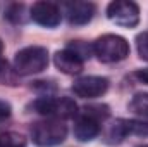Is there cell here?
I'll use <instances>...</instances> for the list:
<instances>
[{
	"label": "cell",
	"mask_w": 148,
	"mask_h": 147,
	"mask_svg": "<svg viewBox=\"0 0 148 147\" xmlns=\"http://www.w3.org/2000/svg\"><path fill=\"white\" fill-rule=\"evenodd\" d=\"M33 109L50 119H69L77 114V106L69 97H41L33 102Z\"/></svg>",
	"instance_id": "4"
},
{
	"label": "cell",
	"mask_w": 148,
	"mask_h": 147,
	"mask_svg": "<svg viewBox=\"0 0 148 147\" xmlns=\"http://www.w3.org/2000/svg\"><path fill=\"white\" fill-rule=\"evenodd\" d=\"M5 66H7V64H5V61H2V59H0V76H2L3 71H5Z\"/></svg>",
	"instance_id": "20"
},
{
	"label": "cell",
	"mask_w": 148,
	"mask_h": 147,
	"mask_svg": "<svg viewBox=\"0 0 148 147\" xmlns=\"http://www.w3.org/2000/svg\"><path fill=\"white\" fill-rule=\"evenodd\" d=\"M2 50H3V43H2V40H0V54H2Z\"/></svg>",
	"instance_id": "21"
},
{
	"label": "cell",
	"mask_w": 148,
	"mask_h": 147,
	"mask_svg": "<svg viewBox=\"0 0 148 147\" xmlns=\"http://www.w3.org/2000/svg\"><path fill=\"white\" fill-rule=\"evenodd\" d=\"M24 10V5L21 3H12L10 7H9V10H7V17L10 19V21H14V23H19V21H23V16H21V12Z\"/></svg>",
	"instance_id": "17"
},
{
	"label": "cell",
	"mask_w": 148,
	"mask_h": 147,
	"mask_svg": "<svg viewBox=\"0 0 148 147\" xmlns=\"http://www.w3.org/2000/svg\"><path fill=\"white\" fill-rule=\"evenodd\" d=\"M67 137V126L60 119H45L38 121L31 128V139L38 147L59 146Z\"/></svg>",
	"instance_id": "3"
},
{
	"label": "cell",
	"mask_w": 148,
	"mask_h": 147,
	"mask_svg": "<svg viewBox=\"0 0 148 147\" xmlns=\"http://www.w3.org/2000/svg\"><path fill=\"white\" fill-rule=\"evenodd\" d=\"M67 49H71V50H74L83 61L86 59V57H90V52L93 50V47H90V45H86V43H83V42H74V43H71Z\"/></svg>",
	"instance_id": "16"
},
{
	"label": "cell",
	"mask_w": 148,
	"mask_h": 147,
	"mask_svg": "<svg viewBox=\"0 0 148 147\" xmlns=\"http://www.w3.org/2000/svg\"><path fill=\"white\" fill-rule=\"evenodd\" d=\"M53 62H55L57 69H60L66 74H79L83 71V64H84V61L71 49L59 50L53 55Z\"/></svg>",
	"instance_id": "8"
},
{
	"label": "cell",
	"mask_w": 148,
	"mask_h": 147,
	"mask_svg": "<svg viewBox=\"0 0 148 147\" xmlns=\"http://www.w3.org/2000/svg\"><path fill=\"white\" fill-rule=\"evenodd\" d=\"M136 49H138V54L143 61H148V31L145 33H140L136 37Z\"/></svg>",
	"instance_id": "15"
},
{
	"label": "cell",
	"mask_w": 148,
	"mask_h": 147,
	"mask_svg": "<svg viewBox=\"0 0 148 147\" xmlns=\"http://www.w3.org/2000/svg\"><path fill=\"white\" fill-rule=\"evenodd\" d=\"M100 133V121L95 119L90 114H84L77 118L76 125H74V135L79 142H90L93 140L97 135Z\"/></svg>",
	"instance_id": "10"
},
{
	"label": "cell",
	"mask_w": 148,
	"mask_h": 147,
	"mask_svg": "<svg viewBox=\"0 0 148 147\" xmlns=\"http://www.w3.org/2000/svg\"><path fill=\"white\" fill-rule=\"evenodd\" d=\"M129 135V119H115L105 132L107 144H121Z\"/></svg>",
	"instance_id": "11"
},
{
	"label": "cell",
	"mask_w": 148,
	"mask_h": 147,
	"mask_svg": "<svg viewBox=\"0 0 148 147\" xmlns=\"http://www.w3.org/2000/svg\"><path fill=\"white\" fill-rule=\"evenodd\" d=\"M9 116H10V106L5 101H0V125L5 119H9Z\"/></svg>",
	"instance_id": "18"
},
{
	"label": "cell",
	"mask_w": 148,
	"mask_h": 147,
	"mask_svg": "<svg viewBox=\"0 0 148 147\" xmlns=\"http://www.w3.org/2000/svg\"><path fill=\"white\" fill-rule=\"evenodd\" d=\"M0 147H26V144L17 133H3L0 135Z\"/></svg>",
	"instance_id": "14"
},
{
	"label": "cell",
	"mask_w": 148,
	"mask_h": 147,
	"mask_svg": "<svg viewBox=\"0 0 148 147\" xmlns=\"http://www.w3.org/2000/svg\"><path fill=\"white\" fill-rule=\"evenodd\" d=\"M48 66V50L40 45L21 49L14 57V71L21 76L41 73Z\"/></svg>",
	"instance_id": "1"
},
{
	"label": "cell",
	"mask_w": 148,
	"mask_h": 147,
	"mask_svg": "<svg viewBox=\"0 0 148 147\" xmlns=\"http://www.w3.org/2000/svg\"><path fill=\"white\" fill-rule=\"evenodd\" d=\"M95 3L91 2H69L66 3V14L71 24H86L93 19Z\"/></svg>",
	"instance_id": "9"
},
{
	"label": "cell",
	"mask_w": 148,
	"mask_h": 147,
	"mask_svg": "<svg viewBox=\"0 0 148 147\" xmlns=\"http://www.w3.org/2000/svg\"><path fill=\"white\" fill-rule=\"evenodd\" d=\"M109 80L102 76H83L76 80L73 85V92L81 99H95L107 92Z\"/></svg>",
	"instance_id": "6"
},
{
	"label": "cell",
	"mask_w": 148,
	"mask_h": 147,
	"mask_svg": "<svg viewBox=\"0 0 148 147\" xmlns=\"http://www.w3.org/2000/svg\"><path fill=\"white\" fill-rule=\"evenodd\" d=\"M129 109L140 116H145L148 118V94L143 92V94H136L133 97V101L129 102Z\"/></svg>",
	"instance_id": "12"
},
{
	"label": "cell",
	"mask_w": 148,
	"mask_h": 147,
	"mask_svg": "<svg viewBox=\"0 0 148 147\" xmlns=\"http://www.w3.org/2000/svg\"><path fill=\"white\" fill-rule=\"evenodd\" d=\"M91 47L98 61L105 64L124 61L129 55V43L126 42V38L119 37V35H103V37L97 38Z\"/></svg>",
	"instance_id": "2"
},
{
	"label": "cell",
	"mask_w": 148,
	"mask_h": 147,
	"mask_svg": "<svg viewBox=\"0 0 148 147\" xmlns=\"http://www.w3.org/2000/svg\"><path fill=\"white\" fill-rule=\"evenodd\" d=\"M84 114H90V116H93L95 119H98V121L102 123L103 119H107V118H109V107H107V106H103V104L86 106V107H84Z\"/></svg>",
	"instance_id": "13"
},
{
	"label": "cell",
	"mask_w": 148,
	"mask_h": 147,
	"mask_svg": "<svg viewBox=\"0 0 148 147\" xmlns=\"http://www.w3.org/2000/svg\"><path fill=\"white\" fill-rule=\"evenodd\" d=\"M107 17L122 28H134L140 23V7L129 0H115L107 7Z\"/></svg>",
	"instance_id": "5"
},
{
	"label": "cell",
	"mask_w": 148,
	"mask_h": 147,
	"mask_svg": "<svg viewBox=\"0 0 148 147\" xmlns=\"http://www.w3.org/2000/svg\"><path fill=\"white\" fill-rule=\"evenodd\" d=\"M140 147H148V146H140Z\"/></svg>",
	"instance_id": "22"
},
{
	"label": "cell",
	"mask_w": 148,
	"mask_h": 147,
	"mask_svg": "<svg viewBox=\"0 0 148 147\" xmlns=\"http://www.w3.org/2000/svg\"><path fill=\"white\" fill-rule=\"evenodd\" d=\"M29 16L35 23L45 26V28H55V26L60 24V19H62L60 7L53 2H36V3H33Z\"/></svg>",
	"instance_id": "7"
},
{
	"label": "cell",
	"mask_w": 148,
	"mask_h": 147,
	"mask_svg": "<svg viewBox=\"0 0 148 147\" xmlns=\"http://www.w3.org/2000/svg\"><path fill=\"white\" fill-rule=\"evenodd\" d=\"M134 76H136V78H138L141 83H147V85H148V68L136 71V73H134Z\"/></svg>",
	"instance_id": "19"
}]
</instances>
